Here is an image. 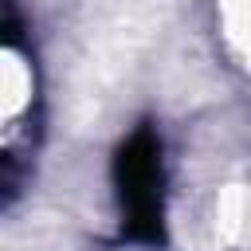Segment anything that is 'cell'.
<instances>
[{
	"label": "cell",
	"instance_id": "obj_1",
	"mask_svg": "<svg viewBox=\"0 0 251 251\" xmlns=\"http://www.w3.org/2000/svg\"><path fill=\"white\" fill-rule=\"evenodd\" d=\"M114 184L122 204V227L137 243L165 239V161L149 126H137L114 157Z\"/></svg>",
	"mask_w": 251,
	"mask_h": 251
},
{
	"label": "cell",
	"instance_id": "obj_2",
	"mask_svg": "<svg viewBox=\"0 0 251 251\" xmlns=\"http://www.w3.org/2000/svg\"><path fill=\"white\" fill-rule=\"evenodd\" d=\"M0 149H4V192L8 200L20 192V176L35 149V67L31 55L8 16L4 51H0Z\"/></svg>",
	"mask_w": 251,
	"mask_h": 251
}]
</instances>
